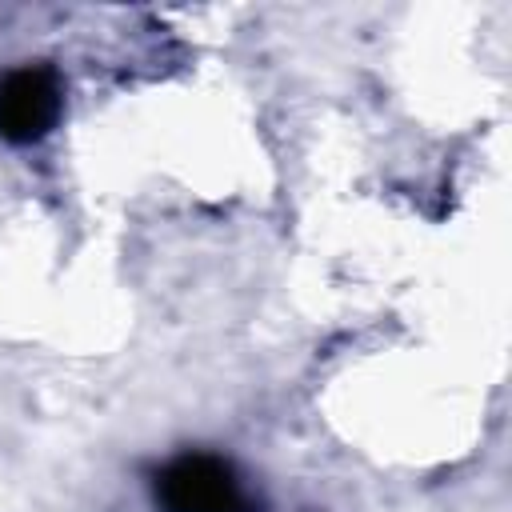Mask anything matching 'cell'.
<instances>
[{
    "mask_svg": "<svg viewBox=\"0 0 512 512\" xmlns=\"http://www.w3.org/2000/svg\"><path fill=\"white\" fill-rule=\"evenodd\" d=\"M60 116V88L48 72L24 68L0 80V136L12 144L40 140Z\"/></svg>",
    "mask_w": 512,
    "mask_h": 512,
    "instance_id": "cell-2",
    "label": "cell"
},
{
    "mask_svg": "<svg viewBox=\"0 0 512 512\" xmlns=\"http://www.w3.org/2000/svg\"><path fill=\"white\" fill-rule=\"evenodd\" d=\"M160 504L168 512H240L232 468L212 456H184L160 472Z\"/></svg>",
    "mask_w": 512,
    "mask_h": 512,
    "instance_id": "cell-1",
    "label": "cell"
}]
</instances>
